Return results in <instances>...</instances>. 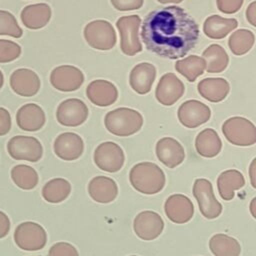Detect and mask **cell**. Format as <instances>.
Here are the masks:
<instances>
[{
  "instance_id": "obj_1",
  "label": "cell",
  "mask_w": 256,
  "mask_h": 256,
  "mask_svg": "<svg viewBox=\"0 0 256 256\" xmlns=\"http://www.w3.org/2000/svg\"><path fill=\"white\" fill-rule=\"evenodd\" d=\"M141 38L150 52L159 57L177 59L195 47L199 38V27L183 8L162 7L146 15Z\"/></svg>"
},
{
  "instance_id": "obj_2",
  "label": "cell",
  "mask_w": 256,
  "mask_h": 256,
  "mask_svg": "<svg viewBox=\"0 0 256 256\" xmlns=\"http://www.w3.org/2000/svg\"><path fill=\"white\" fill-rule=\"evenodd\" d=\"M129 181L136 191L152 195L162 191L166 183V176L158 165L146 161L137 163L131 168Z\"/></svg>"
},
{
  "instance_id": "obj_3",
  "label": "cell",
  "mask_w": 256,
  "mask_h": 256,
  "mask_svg": "<svg viewBox=\"0 0 256 256\" xmlns=\"http://www.w3.org/2000/svg\"><path fill=\"white\" fill-rule=\"evenodd\" d=\"M143 121V116L137 110L120 107L105 115L104 125L111 134L127 137L138 132L142 128Z\"/></svg>"
},
{
  "instance_id": "obj_4",
  "label": "cell",
  "mask_w": 256,
  "mask_h": 256,
  "mask_svg": "<svg viewBox=\"0 0 256 256\" xmlns=\"http://www.w3.org/2000/svg\"><path fill=\"white\" fill-rule=\"evenodd\" d=\"M226 140L236 146H251L256 143V127L248 119L233 116L224 121L221 127Z\"/></svg>"
},
{
  "instance_id": "obj_5",
  "label": "cell",
  "mask_w": 256,
  "mask_h": 256,
  "mask_svg": "<svg viewBox=\"0 0 256 256\" xmlns=\"http://www.w3.org/2000/svg\"><path fill=\"white\" fill-rule=\"evenodd\" d=\"M16 245L24 251H38L47 243V233L38 223L26 221L20 223L14 231Z\"/></svg>"
},
{
  "instance_id": "obj_6",
  "label": "cell",
  "mask_w": 256,
  "mask_h": 256,
  "mask_svg": "<svg viewBox=\"0 0 256 256\" xmlns=\"http://www.w3.org/2000/svg\"><path fill=\"white\" fill-rule=\"evenodd\" d=\"M141 18L138 15H129L120 17L116 26L120 33V47L125 55L133 56L142 51V45L139 39V27Z\"/></svg>"
},
{
  "instance_id": "obj_7",
  "label": "cell",
  "mask_w": 256,
  "mask_h": 256,
  "mask_svg": "<svg viewBox=\"0 0 256 256\" xmlns=\"http://www.w3.org/2000/svg\"><path fill=\"white\" fill-rule=\"evenodd\" d=\"M192 193L198 202L200 213L206 219H215L222 213V204L216 199L212 183L206 178H198L194 181Z\"/></svg>"
},
{
  "instance_id": "obj_8",
  "label": "cell",
  "mask_w": 256,
  "mask_h": 256,
  "mask_svg": "<svg viewBox=\"0 0 256 256\" xmlns=\"http://www.w3.org/2000/svg\"><path fill=\"white\" fill-rule=\"evenodd\" d=\"M7 151L13 159L29 162H37L43 156L41 142L33 136L26 135L13 136L7 143Z\"/></svg>"
},
{
  "instance_id": "obj_9",
  "label": "cell",
  "mask_w": 256,
  "mask_h": 256,
  "mask_svg": "<svg viewBox=\"0 0 256 256\" xmlns=\"http://www.w3.org/2000/svg\"><path fill=\"white\" fill-rule=\"evenodd\" d=\"M86 42L94 49L110 50L116 44V33L106 20H94L84 28Z\"/></svg>"
},
{
  "instance_id": "obj_10",
  "label": "cell",
  "mask_w": 256,
  "mask_h": 256,
  "mask_svg": "<svg viewBox=\"0 0 256 256\" xmlns=\"http://www.w3.org/2000/svg\"><path fill=\"white\" fill-rule=\"evenodd\" d=\"M93 160L99 169L105 172L115 173L123 167L125 155L120 145L112 141H106L96 147Z\"/></svg>"
},
{
  "instance_id": "obj_11",
  "label": "cell",
  "mask_w": 256,
  "mask_h": 256,
  "mask_svg": "<svg viewBox=\"0 0 256 256\" xmlns=\"http://www.w3.org/2000/svg\"><path fill=\"white\" fill-rule=\"evenodd\" d=\"M88 114V107L82 100L69 98L62 101L57 107L56 119L63 126L76 127L87 120Z\"/></svg>"
},
{
  "instance_id": "obj_12",
  "label": "cell",
  "mask_w": 256,
  "mask_h": 256,
  "mask_svg": "<svg viewBox=\"0 0 256 256\" xmlns=\"http://www.w3.org/2000/svg\"><path fill=\"white\" fill-rule=\"evenodd\" d=\"M164 229L162 217L151 210L139 212L133 221V230L137 237L145 241L158 238Z\"/></svg>"
},
{
  "instance_id": "obj_13",
  "label": "cell",
  "mask_w": 256,
  "mask_h": 256,
  "mask_svg": "<svg viewBox=\"0 0 256 256\" xmlns=\"http://www.w3.org/2000/svg\"><path fill=\"white\" fill-rule=\"evenodd\" d=\"M177 116L184 127L197 128L210 119L211 110L203 102L191 99L180 105Z\"/></svg>"
},
{
  "instance_id": "obj_14",
  "label": "cell",
  "mask_w": 256,
  "mask_h": 256,
  "mask_svg": "<svg viewBox=\"0 0 256 256\" xmlns=\"http://www.w3.org/2000/svg\"><path fill=\"white\" fill-rule=\"evenodd\" d=\"M50 82L54 88L62 92L79 89L84 82V75L80 69L71 65H61L54 68L50 74Z\"/></svg>"
},
{
  "instance_id": "obj_15",
  "label": "cell",
  "mask_w": 256,
  "mask_h": 256,
  "mask_svg": "<svg viewBox=\"0 0 256 256\" xmlns=\"http://www.w3.org/2000/svg\"><path fill=\"white\" fill-rule=\"evenodd\" d=\"M164 211L167 218L173 223L184 224L192 219L194 215V205L186 195L176 193L166 199Z\"/></svg>"
},
{
  "instance_id": "obj_16",
  "label": "cell",
  "mask_w": 256,
  "mask_h": 256,
  "mask_svg": "<svg viewBox=\"0 0 256 256\" xmlns=\"http://www.w3.org/2000/svg\"><path fill=\"white\" fill-rule=\"evenodd\" d=\"M184 91L185 87L182 81L175 74L166 73L157 84L155 96L160 104L171 106L183 96Z\"/></svg>"
},
{
  "instance_id": "obj_17",
  "label": "cell",
  "mask_w": 256,
  "mask_h": 256,
  "mask_svg": "<svg viewBox=\"0 0 256 256\" xmlns=\"http://www.w3.org/2000/svg\"><path fill=\"white\" fill-rule=\"evenodd\" d=\"M54 153L57 157L65 161L78 159L84 151L83 139L74 132H64L59 134L53 143Z\"/></svg>"
},
{
  "instance_id": "obj_18",
  "label": "cell",
  "mask_w": 256,
  "mask_h": 256,
  "mask_svg": "<svg viewBox=\"0 0 256 256\" xmlns=\"http://www.w3.org/2000/svg\"><path fill=\"white\" fill-rule=\"evenodd\" d=\"M158 160L168 168L179 166L185 159V151L181 143L172 137L160 138L155 147Z\"/></svg>"
},
{
  "instance_id": "obj_19",
  "label": "cell",
  "mask_w": 256,
  "mask_h": 256,
  "mask_svg": "<svg viewBox=\"0 0 256 256\" xmlns=\"http://www.w3.org/2000/svg\"><path fill=\"white\" fill-rule=\"evenodd\" d=\"M40 79L31 69H16L10 76V86L12 90L23 97H31L38 93L40 89Z\"/></svg>"
},
{
  "instance_id": "obj_20",
  "label": "cell",
  "mask_w": 256,
  "mask_h": 256,
  "mask_svg": "<svg viewBox=\"0 0 256 256\" xmlns=\"http://www.w3.org/2000/svg\"><path fill=\"white\" fill-rule=\"evenodd\" d=\"M86 95L94 105L106 107L115 103L118 98V90L112 82L98 79L88 84Z\"/></svg>"
},
{
  "instance_id": "obj_21",
  "label": "cell",
  "mask_w": 256,
  "mask_h": 256,
  "mask_svg": "<svg viewBox=\"0 0 256 256\" xmlns=\"http://www.w3.org/2000/svg\"><path fill=\"white\" fill-rule=\"evenodd\" d=\"M45 122L44 110L35 103H27L21 106L16 113V123L23 131L36 132L44 126Z\"/></svg>"
},
{
  "instance_id": "obj_22",
  "label": "cell",
  "mask_w": 256,
  "mask_h": 256,
  "mask_svg": "<svg viewBox=\"0 0 256 256\" xmlns=\"http://www.w3.org/2000/svg\"><path fill=\"white\" fill-rule=\"evenodd\" d=\"M88 193L97 203L107 204L114 201L118 195L117 183L107 176H96L88 183Z\"/></svg>"
},
{
  "instance_id": "obj_23",
  "label": "cell",
  "mask_w": 256,
  "mask_h": 256,
  "mask_svg": "<svg viewBox=\"0 0 256 256\" xmlns=\"http://www.w3.org/2000/svg\"><path fill=\"white\" fill-rule=\"evenodd\" d=\"M156 78V68L153 64L142 62L133 67L129 76L131 88L138 94H147Z\"/></svg>"
},
{
  "instance_id": "obj_24",
  "label": "cell",
  "mask_w": 256,
  "mask_h": 256,
  "mask_svg": "<svg viewBox=\"0 0 256 256\" xmlns=\"http://www.w3.org/2000/svg\"><path fill=\"white\" fill-rule=\"evenodd\" d=\"M20 18L25 27L40 29L48 24L51 18V8L46 3L31 4L23 8Z\"/></svg>"
},
{
  "instance_id": "obj_25",
  "label": "cell",
  "mask_w": 256,
  "mask_h": 256,
  "mask_svg": "<svg viewBox=\"0 0 256 256\" xmlns=\"http://www.w3.org/2000/svg\"><path fill=\"white\" fill-rule=\"evenodd\" d=\"M195 149L200 156L213 158L221 152V138L213 128H205L196 136Z\"/></svg>"
},
{
  "instance_id": "obj_26",
  "label": "cell",
  "mask_w": 256,
  "mask_h": 256,
  "mask_svg": "<svg viewBox=\"0 0 256 256\" xmlns=\"http://www.w3.org/2000/svg\"><path fill=\"white\" fill-rule=\"evenodd\" d=\"M245 185L243 174L237 169H228L221 172L217 178V188L220 197L229 201L234 197V191L239 190Z\"/></svg>"
},
{
  "instance_id": "obj_27",
  "label": "cell",
  "mask_w": 256,
  "mask_h": 256,
  "mask_svg": "<svg viewBox=\"0 0 256 256\" xmlns=\"http://www.w3.org/2000/svg\"><path fill=\"white\" fill-rule=\"evenodd\" d=\"M197 89L204 99L217 103L227 97L230 85L224 78H205L198 83Z\"/></svg>"
},
{
  "instance_id": "obj_28",
  "label": "cell",
  "mask_w": 256,
  "mask_h": 256,
  "mask_svg": "<svg viewBox=\"0 0 256 256\" xmlns=\"http://www.w3.org/2000/svg\"><path fill=\"white\" fill-rule=\"evenodd\" d=\"M238 26L235 18H223L218 15L209 16L204 24L203 31L211 39H222Z\"/></svg>"
},
{
  "instance_id": "obj_29",
  "label": "cell",
  "mask_w": 256,
  "mask_h": 256,
  "mask_svg": "<svg viewBox=\"0 0 256 256\" xmlns=\"http://www.w3.org/2000/svg\"><path fill=\"white\" fill-rule=\"evenodd\" d=\"M208 244L214 256H240L241 254V245L238 240L224 233L214 234Z\"/></svg>"
},
{
  "instance_id": "obj_30",
  "label": "cell",
  "mask_w": 256,
  "mask_h": 256,
  "mask_svg": "<svg viewBox=\"0 0 256 256\" xmlns=\"http://www.w3.org/2000/svg\"><path fill=\"white\" fill-rule=\"evenodd\" d=\"M71 184L64 178H53L45 183L42 188L43 199L52 204H57L65 199L71 193Z\"/></svg>"
},
{
  "instance_id": "obj_31",
  "label": "cell",
  "mask_w": 256,
  "mask_h": 256,
  "mask_svg": "<svg viewBox=\"0 0 256 256\" xmlns=\"http://www.w3.org/2000/svg\"><path fill=\"white\" fill-rule=\"evenodd\" d=\"M202 56L206 63L205 69L209 73H220L224 71L229 62L226 51L218 44L210 45L204 50Z\"/></svg>"
},
{
  "instance_id": "obj_32",
  "label": "cell",
  "mask_w": 256,
  "mask_h": 256,
  "mask_svg": "<svg viewBox=\"0 0 256 256\" xmlns=\"http://www.w3.org/2000/svg\"><path fill=\"white\" fill-rule=\"evenodd\" d=\"M11 179L20 189L31 190L35 188L39 181L37 171L26 164L15 165L11 169Z\"/></svg>"
},
{
  "instance_id": "obj_33",
  "label": "cell",
  "mask_w": 256,
  "mask_h": 256,
  "mask_svg": "<svg viewBox=\"0 0 256 256\" xmlns=\"http://www.w3.org/2000/svg\"><path fill=\"white\" fill-rule=\"evenodd\" d=\"M206 67V63L203 57L197 55L188 56L182 60H178L175 63V69L188 81L194 82L196 78L203 74Z\"/></svg>"
},
{
  "instance_id": "obj_34",
  "label": "cell",
  "mask_w": 256,
  "mask_h": 256,
  "mask_svg": "<svg viewBox=\"0 0 256 256\" xmlns=\"http://www.w3.org/2000/svg\"><path fill=\"white\" fill-rule=\"evenodd\" d=\"M255 42V36L252 31L247 29H239L232 33L228 40L231 52L235 55H243L247 53Z\"/></svg>"
},
{
  "instance_id": "obj_35",
  "label": "cell",
  "mask_w": 256,
  "mask_h": 256,
  "mask_svg": "<svg viewBox=\"0 0 256 256\" xmlns=\"http://www.w3.org/2000/svg\"><path fill=\"white\" fill-rule=\"evenodd\" d=\"M0 35H8L14 38H20L23 35L15 16L6 10H0Z\"/></svg>"
},
{
  "instance_id": "obj_36",
  "label": "cell",
  "mask_w": 256,
  "mask_h": 256,
  "mask_svg": "<svg viewBox=\"0 0 256 256\" xmlns=\"http://www.w3.org/2000/svg\"><path fill=\"white\" fill-rule=\"evenodd\" d=\"M21 55V47L14 41L0 39V63L16 60Z\"/></svg>"
},
{
  "instance_id": "obj_37",
  "label": "cell",
  "mask_w": 256,
  "mask_h": 256,
  "mask_svg": "<svg viewBox=\"0 0 256 256\" xmlns=\"http://www.w3.org/2000/svg\"><path fill=\"white\" fill-rule=\"evenodd\" d=\"M48 256H79V253L72 244L68 242H57L50 247Z\"/></svg>"
},
{
  "instance_id": "obj_38",
  "label": "cell",
  "mask_w": 256,
  "mask_h": 256,
  "mask_svg": "<svg viewBox=\"0 0 256 256\" xmlns=\"http://www.w3.org/2000/svg\"><path fill=\"white\" fill-rule=\"evenodd\" d=\"M110 2L119 11L137 10L143 5V0H110Z\"/></svg>"
},
{
  "instance_id": "obj_39",
  "label": "cell",
  "mask_w": 256,
  "mask_h": 256,
  "mask_svg": "<svg viewBox=\"0 0 256 256\" xmlns=\"http://www.w3.org/2000/svg\"><path fill=\"white\" fill-rule=\"evenodd\" d=\"M244 0H217L218 9L225 14H232L237 12Z\"/></svg>"
},
{
  "instance_id": "obj_40",
  "label": "cell",
  "mask_w": 256,
  "mask_h": 256,
  "mask_svg": "<svg viewBox=\"0 0 256 256\" xmlns=\"http://www.w3.org/2000/svg\"><path fill=\"white\" fill-rule=\"evenodd\" d=\"M12 121L9 111L6 108L0 107V136L6 135L11 129Z\"/></svg>"
},
{
  "instance_id": "obj_41",
  "label": "cell",
  "mask_w": 256,
  "mask_h": 256,
  "mask_svg": "<svg viewBox=\"0 0 256 256\" xmlns=\"http://www.w3.org/2000/svg\"><path fill=\"white\" fill-rule=\"evenodd\" d=\"M10 219L6 213L0 210V239L7 236L10 231Z\"/></svg>"
},
{
  "instance_id": "obj_42",
  "label": "cell",
  "mask_w": 256,
  "mask_h": 256,
  "mask_svg": "<svg viewBox=\"0 0 256 256\" xmlns=\"http://www.w3.org/2000/svg\"><path fill=\"white\" fill-rule=\"evenodd\" d=\"M246 18L252 26H256V2L253 1L246 10Z\"/></svg>"
},
{
  "instance_id": "obj_43",
  "label": "cell",
  "mask_w": 256,
  "mask_h": 256,
  "mask_svg": "<svg viewBox=\"0 0 256 256\" xmlns=\"http://www.w3.org/2000/svg\"><path fill=\"white\" fill-rule=\"evenodd\" d=\"M248 173H249V178L251 185L254 189H256V158H254L248 168Z\"/></svg>"
},
{
  "instance_id": "obj_44",
  "label": "cell",
  "mask_w": 256,
  "mask_h": 256,
  "mask_svg": "<svg viewBox=\"0 0 256 256\" xmlns=\"http://www.w3.org/2000/svg\"><path fill=\"white\" fill-rule=\"evenodd\" d=\"M249 210H250L252 217L255 219L256 218V198H253L251 200L250 205H249Z\"/></svg>"
},
{
  "instance_id": "obj_45",
  "label": "cell",
  "mask_w": 256,
  "mask_h": 256,
  "mask_svg": "<svg viewBox=\"0 0 256 256\" xmlns=\"http://www.w3.org/2000/svg\"><path fill=\"white\" fill-rule=\"evenodd\" d=\"M157 1L162 3V4H167V3H174V4H176V3L182 2L183 0H157Z\"/></svg>"
},
{
  "instance_id": "obj_46",
  "label": "cell",
  "mask_w": 256,
  "mask_h": 256,
  "mask_svg": "<svg viewBox=\"0 0 256 256\" xmlns=\"http://www.w3.org/2000/svg\"><path fill=\"white\" fill-rule=\"evenodd\" d=\"M3 84H4V76H3V73H2V71L0 70V89L2 88Z\"/></svg>"
},
{
  "instance_id": "obj_47",
  "label": "cell",
  "mask_w": 256,
  "mask_h": 256,
  "mask_svg": "<svg viewBox=\"0 0 256 256\" xmlns=\"http://www.w3.org/2000/svg\"><path fill=\"white\" fill-rule=\"evenodd\" d=\"M129 256H138V255H129Z\"/></svg>"
},
{
  "instance_id": "obj_48",
  "label": "cell",
  "mask_w": 256,
  "mask_h": 256,
  "mask_svg": "<svg viewBox=\"0 0 256 256\" xmlns=\"http://www.w3.org/2000/svg\"><path fill=\"white\" fill-rule=\"evenodd\" d=\"M38 256H41V255H38Z\"/></svg>"
}]
</instances>
